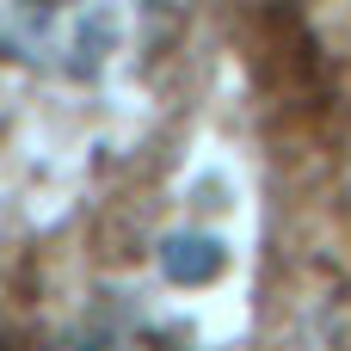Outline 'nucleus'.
<instances>
[{
	"label": "nucleus",
	"mask_w": 351,
	"mask_h": 351,
	"mask_svg": "<svg viewBox=\"0 0 351 351\" xmlns=\"http://www.w3.org/2000/svg\"><path fill=\"white\" fill-rule=\"evenodd\" d=\"M160 0H0V56L37 74L93 80L123 68Z\"/></svg>",
	"instance_id": "obj_1"
},
{
	"label": "nucleus",
	"mask_w": 351,
	"mask_h": 351,
	"mask_svg": "<svg viewBox=\"0 0 351 351\" xmlns=\"http://www.w3.org/2000/svg\"><path fill=\"white\" fill-rule=\"evenodd\" d=\"M93 351H167V346H148V339H105V346H93Z\"/></svg>",
	"instance_id": "obj_2"
}]
</instances>
